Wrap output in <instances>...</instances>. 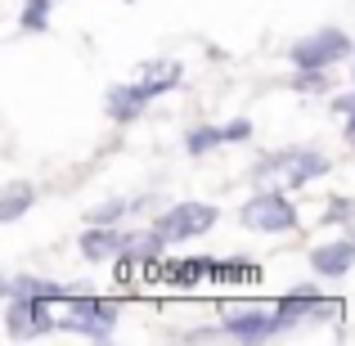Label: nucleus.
Segmentation results:
<instances>
[{"label":"nucleus","mask_w":355,"mask_h":346,"mask_svg":"<svg viewBox=\"0 0 355 346\" xmlns=\"http://www.w3.org/2000/svg\"><path fill=\"white\" fill-rule=\"evenodd\" d=\"M171 86H180V63H144V77L130 86H113L104 95V108L113 121H130L144 113V104L153 95H166Z\"/></svg>","instance_id":"nucleus-1"},{"label":"nucleus","mask_w":355,"mask_h":346,"mask_svg":"<svg viewBox=\"0 0 355 346\" xmlns=\"http://www.w3.org/2000/svg\"><path fill=\"white\" fill-rule=\"evenodd\" d=\"M315 175H329V157L315 153V148H284V153H270L257 162L252 180H288V184H306Z\"/></svg>","instance_id":"nucleus-2"},{"label":"nucleus","mask_w":355,"mask_h":346,"mask_svg":"<svg viewBox=\"0 0 355 346\" xmlns=\"http://www.w3.org/2000/svg\"><path fill=\"white\" fill-rule=\"evenodd\" d=\"M113 324H117V302L86 297V293L68 297V320H63V329H77V333H86V338L104 342L108 333H113Z\"/></svg>","instance_id":"nucleus-3"},{"label":"nucleus","mask_w":355,"mask_h":346,"mask_svg":"<svg viewBox=\"0 0 355 346\" xmlns=\"http://www.w3.org/2000/svg\"><path fill=\"white\" fill-rule=\"evenodd\" d=\"M347 54H351V41H347V32H338V27L311 32L306 41H297V45H293V63H297L302 72H324L329 63L347 59Z\"/></svg>","instance_id":"nucleus-4"},{"label":"nucleus","mask_w":355,"mask_h":346,"mask_svg":"<svg viewBox=\"0 0 355 346\" xmlns=\"http://www.w3.org/2000/svg\"><path fill=\"white\" fill-rule=\"evenodd\" d=\"M243 225L248 230H266V234H284L297 230V207L284 198V193H257V198L243 207Z\"/></svg>","instance_id":"nucleus-5"},{"label":"nucleus","mask_w":355,"mask_h":346,"mask_svg":"<svg viewBox=\"0 0 355 346\" xmlns=\"http://www.w3.org/2000/svg\"><path fill=\"white\" fill-rule=\"evenodd\" d=\"M211 225H216V207H207V202H180V207L157 216V230H162L166 243L198 239V234H207Z\"/></svg>","instance_id":"nucleus-6"},{"label":"nucleus","mask_w":355,"mask_h":346,"mask_svg":"<svg viewBox=\"0 0 355 346\" xmlns=\"http://www.w3.org/2000/svg\"><path fill=\"white\" fill-rule=\"evenodd\" d=\"M279 329H288L279 311L275 315H270V311H234L225 320V333L239 338V342H266V338H275Z\"/></svg>","instance_id":"nucleus-7"},{"label":"nucleus","mask_w":355,"mask_h":346,"mask_svg":"<svg viewBox=\"0 0 355 346\" xmlns=\"http://www.w3.org/2000/svg\"><path fill=\"white\" fill-rule=\"evenodd\" d=\"M311 266L329 279H342L355 266V239H338V243H324V248L311 252Z\"/></svg>","instance_id":"nucleus-8"},{"label":"nucleus","mask_w":355,"mask_h":346,"mask_svg":"<svg viewBox=\"0 0 355 346\" xmlns=\"http://www.w3.org/2000/svg\"><path fill=\"white\" fill-rule=\"evenodd\" d=\"M320 302H324V297L315 293V284H297L293 293L279 297L275 311L284 315V324H302V320H315V315H320Z\"/></svg>","instance_id":"nucleus-9"},{"label":"nucleus","mask_w":355,"mask_h":346,"mask_svg":"<svg viewBox=\"0 0 355 346\" xmlns=\"http://www.w3.org/2000/svg\"><path fill=\"white\" fill-rule=\"evenodd\" d=\"M121 248H126V234H117L113 225H90L81 234V252H86L90 261H108V257H117Z\"/></svg>","instance_id":"nucleus-10"},{"label":"nucleus","mask_w":355,"mask_h":346,"mask_svg":"<svg viewBox=\"0 0 355 346\" xmlns=\"http://www.w3.org/2000/svg\"><path fill=\"white\" fill-rule=\"evenodd\" d=\"M207 279H211V284H257L261 270L252 266L248 257H234V261H211Z\"/></svg>","instance_id":"nucleus-11"},{"label":"nucleus","mask_w":355,"mask_h":346,"mask_svg":"<svg viewBox=\"0 0 355 346\" xmlns=\"http://www.w3.org/2000/svg\"><path fill=\"white\" fill-rule=\"evenodd\" d=\"M162 230H139V234H126V248H121V257H126V266H139V261H153L157 252H162Z\"/></svg>","instance_id":"nucleus-12"},{"label":"nucleus","mask_w":355,"mask_h":346,"mask_svg":"<svg viewBox=\"0 0 355 346\" xmlns=\"http://www.w3.org/2000/svg\"><path fill=\"white\" fill-rule=\"evenodd\" d=\"M5 288L14 297H45V302H68V297H72V288L50 284V279H9Z\"/></svg>","instance_id":"nucleus-13"},{"label":"nucleus","mask_w":355,"mask_h":346,"mask_svg":"<svg viewBox=\"0 0 355 346\" xmlns=\"http://www.w3.org/2000/svg\"><path fill=\"white\" fill-rule=\"evenodd\" d=\"M32 198H36V189L27 180L5 184V193H0V220H18L27 207H32Z\"/></svg>","instance_id":"nucleus-14"},{"label":"nucleus","mask_w":355,"mask_h":346,"mask_svg":"<svg viewBox=\"0 0 355 346\" xmlns=\"http://www.w3.org/2000/svg\"><path fill=\"white\" fill-rule=\"evenodd\" d=\"M207 266H211V257L175 261V266L166 270V284H175V288H193V284H202V279H207Z\"/></svg>","instance_id":"nucleus-15"},{"label":"nucleus","mask_w":355,"mask_h":346,"mask_svg":"<svg viewBox=\"0 0 355 346\" xmlns=\"http://www.w3.org/2000/svg\"><path fill=\"white\" fill-rule=\"evenodd\" d=\"M216 144H225V126H198V130H189V139H184L189 153H207V148H216Z\"/></svg>","instance_id":"nucleus-16"},{"label":"nucleus","mask_w":355,"mask_h":346,"mask_svg":"<svg viewBox=\"0 0 355 346\" xmlns=\"http://www.w3.org/2000/svg\"><path fill=\"white\" fill-rule=\"evenodd\" d=\"M50 27V0H27L23 5V32H45Z\"/></svg>","instance_id":"nucleus-17"},{"label":"nucleus","mask_w":355,"mask_h":346,"mask_svg":"<svg viewBox=\"0 0 355 346\" xmlns=\"http://www.w3.org/2000/svg\"><path fill=\"white\" fill-rule=\"evenodd\" d=\"M27 311H32V333H50V329H54L50 302H45V297H27Z\"/></svg>","instance_id":"nucleus-18"},{"label":"nucleus","mask_w":355,"mask_h":346,"mask_svg":"<svg viewBox=\"0 0 355 346\" xmlns=\"http://www.w3.org/2000/svg\"><path fill=\"white\" fill-rule=\"evenodd\" d=\"M121 211H126V202H121V198H108V202H99V207L90 211V225H117Z\"/></svg>","instance_id":"nucleus-19"},{"label":"nucleus","mask_w":355,"mask_h":346,"mask_svg":"<svg viewBox=\"0 0 355 346\" xmlns=\"http://www.w3.org/2000/svg\"><path fill=\"white\" fill-rule=\"evenodd\" d=\"M297 90H329V72H302Z\"/></svg>","instance_id":"nucleus-20"},{"label":"nucleus","mask_w":355,"mask_h":346,"mask_svg":"<svg viewBox=\"0 0 355 346\" xmlns=\"http://www.w3.org/2000/svg\"><path fill=\"white\" fill-rule=\"evenodd\" d=\"M248 135H252V121L248 117H234L225 126V139H230V144H239V139H248Z\"/></svg>","instance_id":"nucleus-21"},{"label":"nucleus","mask_w":355,"mask_h":346,"mask_svg":"<svg viewBox=\"0 0 355 346\" xmlns=\"http://www.w3.org/2000/svg\"><path fill=\"white\" fill-rule=\"evenodd\" d=\"M324 220H351V202L347 198H333L329 211H324Z\"/></svg>","instance_id":"nucleus-22"},{"label":"nucleus","mask_w":355,"mask_h":346,"mask_svg":"<svg viewBox=\"0 0 355 346\" xmlns=\"http://www.w3.org/2000/svg\"><path fill=\"white\" fill-rule=\"evenodd\" d=\"M333 108H338V113H355V90H351V95H338V99H333Z\"/></svg>","instance_id":"nucleus-23"},{"label":"nucleus","mask_w":355,"mask_h":346,"mask_svg":"<svg viewBox=\"0 0 355 346\" xmlns=\"http://www.w3.org/2000/svg\"><path fill=\"white\" fill-rule=\"evenodd\" d=\"M347 144H355V113L347 117Z\"/></svg>","instance_id":"nucleus-24"},{"label":"nucleus","mask_w":355,"mask_h":346,"mask_svg":"<svg viewBox=\"0 0 355 346\" xmlns=\"http://www.w3.org/2000/svg\"><path fill=\"white\" fill-rule=\"evenodd\" d=\"M351 77H355V68H351Z\"/></svg>","instance_id":"nucleus-25"}]
</instances>
